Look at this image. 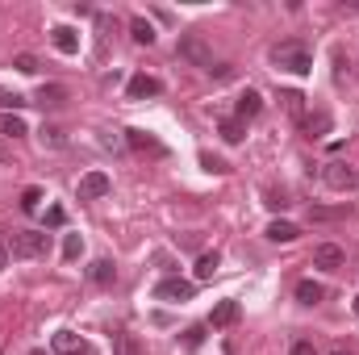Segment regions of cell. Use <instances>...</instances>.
<instances>
[{
	"instance_id": "6",
	"label": "cell",
	"mask_w": 359,
	"mask_h": 355,
	"mask_svg": "<svg viewBox=\"0 0 359 355\" xmlns=\"http://www.w3.org/2000/svg\"><path fill=\"white\" fill-rule=\"evenodd\" d=\"M126 142H130V151H138V155H155V159H168V147H163L155 134H147V130H126Z\"/></svg>"
},
{
	"instance_id": "34",
	"label": "cell",
	"mask_w": 359,
	"mask_h": 355,
	"mask_svg": "<svg viewBox=\"0 0 359 355\" xmlns=\"http://www.w3.org/2000/svg\"><path fill=\"white\" fill-rule=\"evenodd\" d=\"M288 355H318V347H313L309 339H297V343H292V351H288Z\"/></svg>"
},
{
	"instance_id": "7",
	"label": "cell",
	"mask_w": 359,
	"mask_h": 355,
	"mask_svg": "<svg viewBox=\"0 0 359 355\" xmlns=\"http://www.w3.org/2000/svg\"><path fill=\"white\" fill-rule=\"evenodd\" d=\"M343 264H347V251H343L339 243H318V247H313V267H322V272H339Z\"/></svg>"
},
{
	"instance_id": "31",
	"label": "cell",
	"mask_w": 359,
	"mask_h": 355,
	"mask_svg": "<svg viewBox=\"0 0 359 355\" xmlns=\"http://www.w3.org/2000/svg\"><path fill=\"white\" fill-rule=\"evenodd\" d=\"M38 205H42V188H25V192H21V209H25V213H34Z\"/></svg>"
},
{
	"instance_id": "27",
	"label": "cell",
	"mask_w": 359,
	"mask_h": 355,
	"mask_svg": "<svg viewBox=\"0 0 359 355\" xmlns=\"http://www.w3.org/2000/svg\"><path fill=\"white\" fill-rule=\"evenodd\" d=\"M25 105H29V100H25L21 92H4L0 88V109H4V113H17V109H25Z\"/></svg>"
},
{
	"instance_id": "4",
	"label": "cell",
	"mask_w": 359,
	"mask_h": 355,
	"mask_svg": "<svg viewBox=\"0 0 359 355\" xmlns=\"http://www.w3.org/2000/svg\"><path fill=\"white\" fill-rule=\"evenodd\" d=\"M196 297V280H184V276H168L155 284V301H172V305H184Z\"/></svg>"
},
{
	"instance_id": "5",
	"label": "cell",
	"mask_w": 359,
	"mask_h": 355,
	"mask_svg": "<svg viewBox=\"0 0 359 355\" xmlns=\"http://www.w3.org/2000/svg\"><path fill=\"white\" fill-rule=\"evenodd\" d=\"M180 59H188V63H196V67H209L213 72V55H209V46L196 38V34H180Z\"/></svg>"
},
{
	"instance_id": "26",
	"label": "cell",
	"mask_w": 359,
	"mask_h": 355,
	"mask_svg": "<svg viewBox=\"0 0 359 355\" xmlns=\"http://www.w3.org/2000/svg\"><path fill=\"white\" fill-rule=\"evenodd\" d=\"M80 255H84V239H80V234H67V239H63V260L76 264Z\"/></svg>"
},
{
	"instance_id": "32",
	"label": "cell",
	"mask_w": 359,
	"mask_h": 355,
	"mask_svg": "<svg viewBox=\"0 0 359 355\" xmlns=\"http://www.w3.org/2000/svg\"><path fill=\"white\" fill-rule=\"evenodd\" d=\"M205 343V326H188L184 330V347H201Z\"/></svg>"
},
{
	"instance_id": "39",
	"label": "cell",
	"mask_w": 359,
	"mask_h": 355,
	"mask_svg": "<svg viewBox=\"0 0 359 355\" xmlns=\"http://www.w3.org/2000/svg\"><path fill=\"white\" fill-rule=\"evenodd\" d=\"M29 355H46V351H42V347H38V351H29Z\"/></svg>"
},
{
	"instance_id": "3",
	"label": "cell",
	"mask_w": 359,
	"mask_h": 355,
	"mask_svg": "<svg viewBox=\"0 0 359 355\" xmlns=\"http://www.w3.org/2000/svg\"><path fill=\"white\" fill-rule=\"evenodd\" d=\"M322 180H326V188H334V192H355L359 188V172L351 163H343V159L322 163Z\"/></svg>"
},
{
	"instance_id": "13",
	"label": "cell",
	"mask_w": 359,
	"mask_h": 355,
	"mask_svg": "<svg viewBox=\"0 0 359 355\" xmlns=\"http://www.w3.org/2000/svg\"><path fill=\"white\" fill-rule=\"evenodd\" d=\"M301 130H305V138H322V134H330V113H326V109L305 113V117H301Z\"/></svg>"
},
{
	"instance_id": "1",
	"label": "cell",
	"mask_w": 359,
	"mask_h": 355,
	"mask_svg": "<svg viewBox=\"0 0 359 355\" xmlns=\"http://www.w3.org/2000/svg\"><path fill=\"white\" fill-rule=\"evenodd\" d=\"M271 63L280 67V72H288V76H309L313 72V51L305 46V42H276L271 46Z\"/></svg>"
},
{
	"instance_id": "17",
	"label": "cell",
	"mask_w": 359,
	"mask_h": 355,
	"mask_svg": "<svg viewBox=\"0 0 359 355\" xmlns=\"http://www.w3.org/2000/svg\"><path fill=\"white\" fill-rule=\"evenodd\" d=\"M322 297H326V284H318V280H301L297 284V301L301 305H318Z\"/></svg>"
},
{
	"instance_id": "12",
	"label": "cell",
	"mask_w": 359,
	"mask_h": 355,
	"mask_svg": "<svg viewBox=\"0 0 359 355\" xmlns=\"http://www.w3.org/2000/svg\"><path fill=\"white\" fill-rule=\"evenodd\" d=\"M50 42H55L59 55H80V34H76L72 25H55V29H50Z\"/></svg>"
},
{
	"instance_id": "20",
	"label": "cell",
	"mask_w": 359,
	"mask_h": 355,
	"mask_svg": "<svg viewBox=\"0 0 359 355\" xmlns=\"http://www.w3.org/2000/svg\"><path fill=\"white\" fill-rule=\"evenodd\" d=\"M130 38H134L138 46H151V42H155V25H151L147 17H134V21H130Z\"/></svg>"
},
{
	"instance_id": "36",
	"label": "cell",
	"mask_w": 359,
	"mask_h": 355,
	"mask_svg": "<svg viewBox=\"0 0 359 355\" xmlns=\"http://www.w3.org/2000/svg\"><path fill=\"white\" fill-rule=\"evenodd\" d=\"M4 267H8V247L0 243V272H4Z\"/></svg>"
},
{
	"instance_id": "19",
	"label": "cell",
	"mask_w": 359,
	"mask_h": 355,
	"mask_svg": "<svg viewBox=\"0 0 359 355\" xmlns=\"http://www.w3.org/2000/svg\"><path fill=\"white\" fill-rule=\"evenodd\" d=\"M109 339H113V355H142V347H138V339H134L130 330H113Z\"/></svg>"
},
{
	"instance_id": "35",
	"label": "cell",
	"mask_w": 359,
	"mask_h": 355,
	"mask_svg": "<svg viewBox=\"0 0 359 355\" xmlns=\"http://www.w3.org/2000/svg\"><path fill=\"white\" fill-rule=\"evenodd\" d=\"M268 205H271V209H288L292 201H284V192H280V196H276V192H268Z\"/></svg>"
},
{
	"instance_id": "30",
	"label": "cell",
	"mask_w": 359,
	"mask_h": 355,
	"mask_svg": "<svg viewBox=\"0 0 359 355\" xmlns=\"http://www.w3.org/2000/svg\"><path fill=\"white\" fill-rule=\"evenodd\" d=\"M38 138H42V147H63V142H67L59 126H42V134H38Z\"/></svg>"
},
{
	"instance_id": "9",
	"label": "cell",
	"mask_w": 359,
	"mask_h": 355,
	"mask_svg": "<svg viewBox=\"0 0 359 355\" xmlns=\"http://www.w3.org/2000/svg\"><path fill=\"white\" fill-rule=\"evenodd\" d=\"M159 92H163V80H155V76H147V72L130 76V84H126V96H130V100H147V96H159Z\"/></svg>"
},
{
	"instance_id": "33",
	"label": "cell",
	"mask_w": 359,
	"mask_h": 355,
	"mask_svg": "<svg viewBox=\"0 0 359 355\" xmlns=\"http://www.w3.org/2000/svg\"><path fill=\"white\" fill-rule=\"evenodd\" d=\"M63 222H67V213H63L59 205H50V209H46V226H50V230H59Z\"/></svg>"
},
{
	"instance_id": "25",
	"label": "cell",
	"mask_w": 359,
	"mask_h": 355,
	"mask_svg": "<svg viewBox=\"0 0 359 355\" xmlns=\"http://www.w3.org/2000/svg\"><path fill=\"white\" fill-rule=\"evenodd\" d=\"M351 213V205H339V209H309V222H339V217H347Z\"/></svg>"
},
{
	"instance_id": "16",
	"label": "cell",
	"mask_w": 359,
	"mask_h": 355,
	"mask_svg": "<svg viewBox=\"0 0 359 355\" xmlns=\"http://www.w3.org/2000/svg\"><path fill=\"white\" fill-rule=\"evenodd\" d=\"M268 239H271V243H297V239H301V226H292V222H280V217H276V222L268 226Z\"/></svg>"
},
{
	"instance_id": "14",
	"label": "cell",
	"mask_w": 359,
	"mask_h": 355,
	"mask_svg": "<svg viewBox=\"0 0 359 355\" xmlns=\"http://www.w3.org/2000/svg\"><path fill=\"white\" fill-rule=\"evenodd\" d=\"M259 109H264V96L255 88H247L238 96V105H234V117H238V121H251V117H259Z\"/></svg>"
},
{
	"instance_id": "15",
	"label": "cell",
	"mask_w": 359,
	"mask_h": 355,
	"mask_svg": "<svg viewBox=\"0 0 359 355\" xmlns=\"http://www.w3.org/2000/svg\"><path fill=\"white\" fill-rule=\"evenodd\" d=\"M88 280L92 284H100V288H113V284H117V267L109 264V260H92L88 264Z\"/></svg>"
},
{
	"instance_id": "21",
	"label": "cell",
	"mask_w": 359,
	"mask_h": 355,
	"mask_svg": "<svg viewBox=\"0 0 359 355\" xmlns=\"http://www.w3.org/2000/svg\"><path fill=\"white\" fill-rule=\"evenodd\" d=\"M217 267H222V255H217V251H205V255L196 260V280H213Z\"/></svg>"
},
{
	"instance_id": "29",
	"label": "cell",
	"mask_w": 359,
	"mask_h": 355,
	"mask_svg": "<svg viewBox=\"0 0 359 355\" xmlns=\"http://www.w3.org/2000/svg\"><path fill=\"white\" fill-rule=\"evenodd\" d=\"M201 168H205V172H213V176H226V172H230V163H226V159H217V155H209V151L201 155Z\"/></svg>"
},
{
	"instance_id": "23",
	"label": "cell",
	"mask_w": 359,
	"mask_h": 355,
	"mask_svg": "<svg viewBox=\"0 0 359 355\" xmlns=\"http://www.w3.org/2000/svg\"><path fill=\"white\" fill-rule=\"evenodd\" d=\"M280 100H284V109H288V117H297V121L305 117V96H301L297 88H284V92H280Z\"/></svg>"
},
{
	"instance_id": "37",
	"label": "cell",
	"mask_w": 359,
	"mask_h": 355,
	"mask_svg": "<svg viewBox=\"0 0 359 355\" xmlns=\"http://www.w3.org/2000/svg\"><path fill=\"white\" fill-rule=\"evenodd\" d=\"M330 355H355V351H347V347H334V351H330Z\"/></svg>"
},
{
	"instance_id": "22",
	"label": "cell",
	"mask_w": 359,
	"mask_h": 355,
	"mask_svg": "<svg viewBox=\"0 0 359 355\" xmlns=\"http://www.w3.org/2000/svg\"><path fill=\"white\" fill-rule=\"evenodd\" d=\"M0 134H4V138H25L29 130H25V121H21L17 113H0Z\"/></svg>"
},
{
	"instance_id": "28",
	"label": "cell",
	"mask_w": 359,
	"mask_h": 355,
	"mask_svg": "<svg viewBox=\"0 0 359 355\" xmlns=\"http://www.w3.org/2000/svg\"><path fill=\"white\" fill-rule=\"evenodd\" d=\"M13 67H17L21 76H38V67H42V63H38L34 55H13Z\"/></svg>"
},
{
	"instance_id": "8",
	"label": "cell",
	"mask_w": 359,
	"mask_h": 355,
	"mask_svg": "<svg viewBox=\"0 0 359 355\" xmlns=\"http://www.w3.org/2000/svg\"><path fill=\"white\" fill-rule=\"evenodd\" d=\"M109 188H113V180L104 176V172H88V176H80L76 196L80 201H100V196H109Z\"/></svg>"
},
{
	"instance_id": "38",
	"label": "cell",
	"mask_w": 359,
	"mask_h": 355,
	"mask_svg": "<svg viewBox=\"0 0 359 355\" xmlns=\"http://www.w3.org/2000/svg\"><path fill=\"white\" fill-rule=\"evenodd\" d=\"M351 309H355V318H359V297H355V301H351Z\"/></svg>"
},
{
	"instance_id": "2",
	"label": "cell",
	"mask_w": 359,
	"mask_h": 355,
	"mask_svg": "<svg viewBox=\"0 0 359 355\" xmlns=\"http://www.w3.org/2000/svg\"><path fill=\"white\" fill-rule=\"evenodd\" d=\"M4 247H8V260H46L50 255V234L46 230H17Z\"/></svg>"
},
{
	"instance_id": "18",
	"label": "cell",
	"mask_w": 359,
	"mask_h": 355,
	"mask_svg": "<svg viewBox=\"0 0 359 355\" xmlns=\"http://www.w3.org/2000/svg\"><path fill=\"white\" fill-rule=\"evenodd\" d=\"M34 100H38V105H46V109H55V105H63V100H67V88H63V84H42V88L34 92Z\"/></svg>"
},
{
	"instance_id": "24",
	"label": "cell",
	"mask_w": 359,
	"mask_h": 355,
	"mask_svg": "<svg viewBox=\"0 0 359 355\" xmlns=\"http://www.w3.org/2000/svg\"><path fill=\"white\" fill-rule=\"evenodd\" d=\"M217 130H222V138H226L230 147H234V142H243V121H238V117H222V126H217Z\"/></svg>"
},
{
	"instance_id": "11",
	"label": "cell",
	"mask_w": 359,
	"mask_h": 355,
	"mask_svg": "<svg viewBox=\"0 0 359 355\" xmlns=\"http://www.w3.org/2000/svg\"><path fill=\"white\" fill-rule=\"evenodd\" d=\"M55 355H88V343L76 335V330H55Z\"/></svg>"
},
{
	"instance_id": "10",
	"label": "cell",
	"mask_w": 359,
	"mask_h": 355,
	"mask_svg": "<svg viewBox=\"0 0 359 355\" xmlns=\"http://www.w3.org/2000/svg\"><path fill=\"white\" fill-rule=\"evenodd\" d=\"M238 318H243V305L230 297V301H217V305H213V314H209V326H213V330H226V326H234Z\"/></svg>"
}]
</instances>
